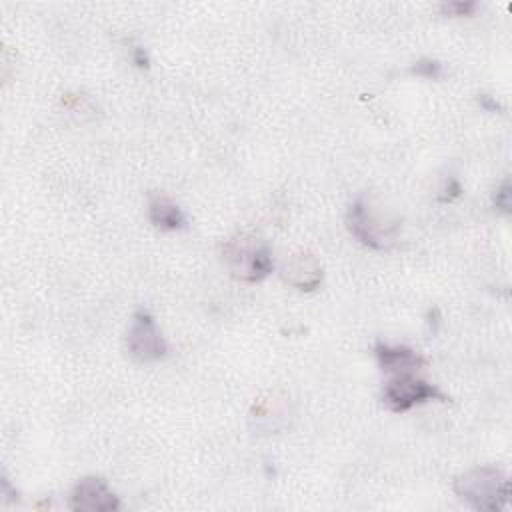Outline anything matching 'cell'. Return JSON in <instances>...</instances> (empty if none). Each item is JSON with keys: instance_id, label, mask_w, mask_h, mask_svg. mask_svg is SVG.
<instances>
[{"instance_id": "4", "label": "cell", "mask_w": 512, "mask_h": 512, "mask_svg": "<svg viewBox=\"0 0 512 512\" xmlns=\"http://www.w3.org/2000/svg\"><path fill=\"white\" fill-rule=\"evenodd\" d=\"M380 398H382L384 406L392 412H408L414 406H420V404H426L432 400H438V402L448 400V396L438 386L416 376V372L390 376L384 382Z\"/></svg>"}, {"instance_id": "3", "label": "cell", "mask_w": 512, "mask_h": 512, "mask_svg": "<svg viewBox=\"0 0 512 512\" xmlns=\"http://www.w3.org/2000/svg\"><path fill=\"white\" fill-rule=\"evenodd\" d=\"M350 234L372 250H388L396 242L400 220L380 214L366 198H356L346 214Z\"/></svg>"}, {"instance_id": "6", "label": "cell", "mask_w": 512, "mask_h": 512, "mask_svg": "<svg viewBox=\"0 0 512 512\" xmlns=\"http://www.w3.org/2000/svg\"><path fill=\"white\" fill-rule=\"evenodd\" d=\"M294 418L292 400L280 392H268L258 398L250 408V428L258 436H270L286 430Z\"/></svg>"}, {"instance_id": "12", "label": "cell", "mask_w": 512, "mask_h": 512, "mask_svg": "<svg viewBox=\"0 0 512 512\" xmlns=\"http://www.w3.org/2000/svg\"><path fill=\"white\" fill-rule=\"evenodd\" d=\"M440 10L446 16H470L476 10V2H470V0H466V2H444L440 6Z\"/></svg>"}, {"instance_id": "9", "label": "cell", "mask_w": 512, "mask_h": 512, "mask_svg": "<svg viewBox=\"0 0 512 512\" xmlns=\"http://www.w3.org/2000/svg\"><path fill=\"white\" fill-rule=\"evenodd\" d=\"M374 358L380 366V370L388 376L398 374H414L424 366V358L404 344H388V342H376L374 346Z\"/></svg>"}, {"instance_id": "2", "label": "cell", "mask_w": 512, "mask_h": 512, "mask_svg": "<svg viewBox=\"0 0 512 512\" xmlns=\"http://www.w3.org/2000/svg\"><path fill=\"white\" fill-rule=\"evenodd\" d=\"M454 492L474 510L498 512L508 502V478L496 466H474L454 480Z\"/></svg>"}, {"instance_id": "5", "label": "cell", "mask_w": 512, "mask_h": 512, "mask_svg": "<svg viewBox=\"0 0 512 512\" xmlns=\"http://www.w3.org/2000/svg\"><path fill=\"white\" fill-rule=\"evenodd\" d=\"M126 346L128 354L142 364L158 362L168 354V344L148 310L134 312L126 336Z\"/></svg>"}, {"instance_id": "11", "label": "cell", "mask_w": 512, "mask_h": 512, "mask_svg": "<svg viewBox=\"0 0 512 512\" xmlns=\"http://www.w3.org/2000/svg\"><path fill=\"white\" fill-rule=\"evenodd\" d=\"M412 74L416 76H424V78H438L442 74V66L436 60L430 58H422L418 62H414V66L410 68Z\"/></svg>"}, {"instance_id": "10", "label": "cell", "mask_w": 512, "mask_h": 512, "mask_svg": "<svg viewBox=\"0 0 512 512\" xmlns=\"http://www.w3.org/2000/svg\"><path fill=\"white\" fill-rule=\"evenodd\" d=\"M148 220L162 232H174L186 226V216L180 206L160 194H154L148 200Z\"/></svg>"}, {"instance_id": "1", "label": "cell", "mask_w": 512, "mask_h": 512, "mask_svg": "<svg viewBox=\"0 0 512 512\" xmlns=\"http://www.w3.org/2000/svg\"><path fill=\"white\" fill-rule=\"evenodd\" d=\"M222 260L228 272L242 282H260L274 270L270 246L248 232H238L222 244Z\"/></svg>"}, {"instance_id": "13", "label": "cell", "mask_w": 512, "mask_h": 512, "mask_svg": "<svg viewBox=\"0 0 512 512\" xmlns=\"http://www.w3.org/2000/svg\"><path fill=\"white\" fill-rule=\"evenodd\" d=\"M510 198H512V192H510V182L504 180L496 192H494V206L496 210H500L502 214H510Z\"/></svg>"}, {"instance_id": "8", "label": "cell", "mask_w": 512, "mask_h": 512, "mask_svg": "<svg viewBox=\"0 0 512 512\" xmlns=\"http://www.w3.org/2000/svg\"><path fill=\"white\" fill-rule=\"evenodd\" d=\"M322 264L308 252H296L280 264V278L302 292H312L322 284Z\"/></svg>"}, {"instance_id": "14", "label": "cell", "mask_w": 512, "mask_h": 512, "mask_svg": "<svg viewBox=\"0 0 512 512\" xmlns=\"http://www.w3.org/2000/svg\"><path fill=\"white\" fill-rule=\"evenodd\" d=\"M134 60H136V64H138V66H146V54H144V50H142V48H136V56H134Z\"/></svg>"}, {"instance_id": "7", "label": "cell", "mask_w": 512, "mask_h": 512, "mask_svg": "<svg viewBox=\"0 0 512 512\" xmlns=\"http://www.w3.org/2000/svg\"><path fill=\"white\" fill-rule=\"evenodd\" d=\"M70 508L76 512H114L120 510V500L98 476L78 480L70 492Z\"/></svg>"}]
</instances>
